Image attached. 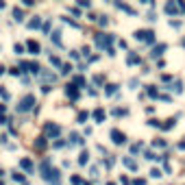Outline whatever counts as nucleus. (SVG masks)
<instances>
[{
  "mask_svg": "<svg viewBox=\"0 0 185 185\" xmlns=\"http://www.w3.org/2000/svg\"><path fill=\"white\" fill-rule=\"evenodd\" d=\"M33 105H35V96H31V94H26L24 98L20 100V105H17V111H20V113H24V111H29V109H31Z\"/></svg>",
  "mask_w": 185,
  "mask_h": 185,
  "instance_id": "f257e3e1",
  "label": "nucleus"
},
{
  "mask_svg": "<svg viewBox=\"0 0 185 185\" xmlns=\"http://www.w3.org/2000/svg\"><path fill=\"white\" fill-rule=\"evenodd\" d=\"M135 37L140 39V41H146V44L155 41V33H152V31H148V29H144V31H137V33H135Z\"/></svg>",
  "mask_w": 185,
  "mask_h": 185,
  "instance_id": "f03ea898",
  "label": "nucleus"
},
{
  "mask_svg": "<svg viewBox=\"0 0 185 185\" xmlns=\"http://www.w3.org/2000/svg\"><path fill=\"white\" fill-rule=\"evenodd\" d=\"M111 140H113V144H124L126 142V135L122 131H118V129H113L111 131Z\"/></svg>",
  "mask_w": 185,
  "mask_h": 185,
  "instance_id": "7ed1b4c3",
  "label": "nucleus"
},
{
  "mask_svg": "<svg viewBox=\"0 0 185 185\" xmlns=\"http://www.w3.org/2000/svg\"><path fill=\"white\" fill-rule=\"evenodd\" d=\"M20 65H22V67H29V70H31L33 74H37V72H41V67H39V63H35V61H33V63H29V61H22Z\"/></svg>",
  "mask_w": 185,
  "mask_h": 185,
  "instance_id": "20e7f679",
  "label": "nucleus"
},
{
  "mask_svg": "<svg viewBox=\"0 0 185 185\" xmlns=\"http://www.w3.org/2000/svg\"><path fill=\"white\" fill-rule=\"evenodd\" d=\"M111 35H96V41H98V46H100V48H105V46H109L111 44Z\"/></svg>",
  "mask_w": 185,
  "mask_h": 185,
  "instance_id": "39448f33",
  "label": "nucleus"
},
{
  "mask_svg": "<svg viewBox=\"0 0 185 185\" xmlns=\"http://www.w3.org/2000/svg\"><path fill=\"white\" fill-rule=\"evenodd\" d=\"M61 133V129L57 124H46V135H50V137H57Z\"/></svg>",
  "mask_w": 185,
  "mask_h": 185,
  "instance_id": "423d86ee",
  "label": "nucleus"
},
{
  "mask_svg": "<svg viewBox=\"0 0 185 185\" xmlns=\"http://www.w3.org/2000/svg\"><path fill=\"white\" fill-rule=\"evenodd\" d=\"M122 164H124L126 168H131V170H137V161H135V159H131V157H124V159H122Z\"/></svg>",
  "mask_w": 185,
  "mask_h": 185,
  "instance_id": "0eeeda50",
  "label": "nucleus"
},
{
  "mask_svg": "<svg viewBox=\"0 0 185 185\" xmlns=\"http://www.w3.org/2000/svg\"><path fill=\"white\" fill-rule=\"evenodd\" d=\"M26 46H29V50H31L33 55H37V52L41 50V48H39V44H37L35 39H29V44H26Z\"/></svg>",
  "mask_w": 185,
  "mask_h": 185,
  "instance_id": "6e6552de",
  "label": "nucleus"
},
{
  "mask_svg": "<svg viewBox=\"0 0 185 185\" xmlns=\"http://www.w3.org/2000/svg\"><path fill=\"white\" fill-rule=\"evenodd\" d=\"M20 166L24 168V170H29V172H33V161H31L29 157H24V159H22V161H20Z\"/></svg>",
  "mask_w": 185,
  "mask_h": 185,
  "instance_id": "1a4fd4ad",
  "label": "nucleus"
},
{
  "mask_svg": "<svg viewBox=\"0 0 185 185\" xmlns=\"http://www.w3.org/2000/svg\"><path fill=\"white\" fill-rule=\"evenodd\" d=\"M94 120H96V122H102V120H105V109L98 107V109L94 111Z\"/></svg>",
  "mask_w": 185,
  "mask_h": 185,
  "instance_id": "9d476101",
  "label": "nucleus"
},
{
  "mask_svg": "<svg viewBox=\"0 0 185 185\" xmlns=\"http://www.w3.org/2000/svg\"><path fill=\"white\" fill-rule=\"evenodd\" d=\"M164 50H166V44H159V46H155V48H152V57H159Z\"/></svg>",
  "mask_w": 185,
  "mask_h": 185,
  "instance_id": "9b49d317",
  "label": "nucleus"
},
{
  "mask_svg": "<svg viewBox=\"0 0 185 185\" xmlns=\"http://www.w3.org/2000/svg\"><path fill=\"white\" fill-rule=\"evenodd\" d=\"M65 94L70 96V98H79V91H76V89H74L72 85H67V89H65Z\"/></svg>",
  "mask_w": 185,
  "mask_h": 185,
  "instance_id": "f8f14e48",
  "label": "nucleus"
},
{
  "mask_svg": "<svg viewBox=\"0 0 185 185\" xmlns=\"http://www.w3.org/2000/svg\"><path fill=\"white\" fill-rule=\"evenodd\" d=\"M87 161H89V152H87V150H83V152H81V157H79V164H81V166H85Z\"/></svg>",
  "mask_w": 185,
  "mask_h": 185,
  "instance_id": "ddd939ff",
  "label": "nucleus"
},
{
  "mask_svg": "<svg viewBox=\"0 0 185 185\" xmlns=\"http://www.w3.org/2000/svg\"><path fill=\"white\" fill-rule=\"evenodd\" d=\"M140 61H142V59L137 57L135 52H131V55H129V63H131V65H135V63H140Z\"/></svg>",
  "mask_w": 185,
  "mask_h": 185,
  "instance_id": "4468645a",
  "label": "nucleus"
},
{
  "mask_svg": "<svg viewBox=\"0 0 185 185\" xmlns=\"http://www.w3.org/2000/svg\"><path fill=\"white\" fill-rule=\"evenodd\" d=\"M166 11H168V13H176V11H179V7H176L174 2H168V5H166Z\"/></svg>",
  "mask_w": 185,
  "mask_h": 185,
  "instance_id": "2eb2a0df",
  "label": "nucleus"
},
{
  "mask_svg": "<svg viewBox=\"0 0 185 185\" xmlns=\"http://www.w3.org/2000/svg\"><path fill=\"white\" fill-rule=\"evenodd\" d=\"M70 140H72V144H83L81 135H76V133H72V135H70Z\"/></svg>",
  "mask_w": 185,
  "mask_h": 185,
  "instance_id": "dca6fc26",
  "label": "nucleus"
},
{
  "mask_svg": "<svg viewBox=\"0 0 185 185\" xmlns=\"http://www.w3.org/2000/svg\"><path fill=\"white\" fill-rule=\"evenodd\" d=\"M39 22H41L39 17H35V20H31V22H29V29H37V26H39Z\"/></svg>",
  "mask_w": 185,
  "mask_h": 185,
  "instance_id": "f3484780",
  "label": "nucleus"
},
{
  "mask_svg": "<svg viewBox=\"0 0 185 185\" xmlns=\"http://www.w3.org/2000/svg\"><path fill=\"white\" fill-rule=\"evenodd\" d=\"M41 79H46V81H52V83H55V74H50V72H41Z\"/></svg>",
  "mask_w": 185,
  "mask_h": 185,
  "instance_id": "a211bd4d",
  "label": "nucleus"
},
{
  "mask_svg": "<svg viewBox=\"0 0 185 185\" xmlns=\"http://www.w3.org/2000/svg\"><path fill=\"white\" fill-rule=\"evenodd\" d=\"M46 146V140L44 137H37V142H35V148H44Z\"/></svg>",
  "mask_w": 185,
  "mask_h": 185,
  "instance_id": "6ab92c4d",
  "label": "nucleus"
},
{
  "mask_svg": "<svg viewBox=\"0 0 185 185\" xmlns=\"http://www.w3.org/2000/svg\"><path fill=\"white\" fill-rule=\"evenodd\" d=\"M22 15H24V13H22V9H13V17H15V20H24Z\"/></svg>",
  "mask_w": 185,
  "mask_h": 185,
  "instance_id": "aec40b11",
  "label": "nucleus"
},
{
  "mask_svg": "<svg viewBox=\"0 0 185 185\" xmlns=\"http://www.w3.org/2000/svg\"><path fill=\"white\" fill-rule=\"evenodd\" d=\"M115 89H118V85H107V89H105V91L111 96V94H115Z\"/></svg>",
  "mask_w": 185,
  "mask_h": 185,
  "instance_id": "412c9836",
  "label": "nucleus"
},
{
  "mask_svg": "<svg viewBox=\"0 0 185 185\" xmlns=\"http://www.w3.org/2000/svg\"><path fill=\"white\" fill-rule=\"evenodd\" d=\"M150 176H152V179H159V176H161V170L152 168V170H150Z\"/></svg>",
  "mask_w": 185,
  "mask_h": 185,
  "instance_id": "4be33fe9",
  "label": "nucleus"
},
{
  "mask_svg": "<svg viewBox=\"0 0 185 185\" xmlns=\"http://www.w3.org/2000/svg\"><path fill=\"white\" fill-rule=\"evenodd\" d=\"M113 115H118V118L120 115H126V109H113Z\"/></svg>",
  "mask_w": 185,
  "mask_h": 185,
  "instance_id": "5701e85b",
  "label": "nucleus"
},
{
  "mask_svg": "<svg viewBox=\"0 0 185 185\" xmlns=\"http://www.w3.org/2000/svg\"><path fill=\"white\" fill-rule=\"evenodd\" d=\"M87 115H89L87 111H81V113H79V122H85V120H87Z\"/></svg>",
  "mask_w": 185,
  "mask_h": 185,
  "instance_id": "b1692460",
  "label": "nucleus"
},
{
  "mask_svg": "<svg viewBox=\"0 0 185 185\" xmlns=\"http://www.w3.org/2000/svg\"><path fill=\"white\" fill-rule=\"evenodd\" d=\"M13 181H17V183H24V176H22V174H17V172H13Z\"/></svg>",
  "mask_w": 185,
  "mask_h": 185,
  "instance_id": "393cba45",
  "label": "nucleus"
},
{
  "mask_svg": "<svg viewBox=\"0 0 185 185\" xmlns=\"http://www.w3.org/2000/svg\"><path fill=\"white\" fill-rule=\"evenodd\" d=\"M174 126V118H170V120H166V124H164V129H172Z\"/></svg>",
  "mask_w": 185,
  "mask_h": 185,
  "instance_id": "a878e982",
  "label": "nucleus"
},
{
  "mask_svg": "<svg viewBox=\"0 0 185 185\" xmlns=\"http://www.w3.org/2000/svg\"><path fill=\"white\" fill-rule=\"evenodd\" d=\"M94 83H98V85H100V83H105V76H102V74H98V76H94Z\"/></svg>",
  "mask_w": 185,
  "mask_h": 185,
  "instance_id": "bb28decb",
  "label": "nucleus"
},
{
  "mask_svg": "<svg viewBox=\"0 0 185 185\" xmlns=\"http://www.w3.org/2000/svg\"><path fill=\"white\" fill-rule=\"evenodd\" d=\"M50 63H52V65H61V61H59V57H50Z\"/></svg>",
  "mask_w": 185,
  "mask_h": 185,
  "instance_id": "cd10ccee",
  "label": "nucleus"
},
{
  "mask_svg": "<svg viewBox=\"0 0 185 185\" xmlns=\"http://www.w3.org/2000/svg\"><path fill=\"white\" fill-rule=\"evenodd\" d=\"M131 150H133V152H140V150H142V144H133Z\"/></svg>",
  "mask_w": 185,
  "mask_h": 185,
  "instance_id": "c85d7f7f",
  "label": "nucleus"
},
{
  "mask_svg": "<svg viewBox=\"0 0 185 185\" xmlns=\"http://www.w3.org/2000/svg\"><path fill=\"white\" fill-rule=\"evenodd\" d=\"M0 96H2V98L7 100V98H9V91H7V89H0Z\"/></svg>",
  "mask_w": 185,
  "mask_h": 185,
  "instance_id": "c756f323",
  "label": "nucleus"
},
{
  "mask_svg": "<svg viewBox=\"0 0 185 185\" xmlns=\"http://www.w3.org/2000/svg\"><path fill=\"white\" fill-rule=\"evenodd\" d=\"M15 52H17V55H22V52H24V48H22L20 44H15Z\"/></svg>",
  "mask_w": 185,
  "mask_h": 185,
  "instance_id": "7c9ffc66",
  "label": "nucleus"
},
{
  "mask_svg": "<svg viewBox=\"0 0 185 185\" xmlns=\"http://www.w3.org/2000/svg\"><path fill=\"white\" fill-rule=\"evenodd\" d=\"M135 185H146V181H144V179H137V181H135Z\"/></svg>",
  "mask_w": 185,
  "mask_h": 185,
  "instance_id": "2f4dec72",
  "label": "nucleus"
},
{
  "mask_svg": "<svg viewBox=\"0 0 185 185\" xmlns=\"http://www.w3.org/2000/svg\"><path fill=\"white\" fill-rule=\"evenodd\" d=\"M0 113H5V105H0Z\"/></svg>",
  "mask_w": 185,
  "mask_h": 185,
  "instance_id": "473e14b6",
  "label": "nucleus"
},
{
  "mask_svg": "<svg viewBox=\"0 0 185 185\" xmlns=\"http://www.w3.org/2000/svg\"><path fill=\"white\" fill-rule=\"evenodd\" d=\"M2 72H5V67H2V65H0V74H2Z\"/></svg>",
  "mask_w": 185,
  "mask_h": 185,
  "instance_id": "72a5a7b5",
  "label": "nucleus"
},
{
  "mask_svg": "<svg viewBox=\"0 0 185 185\" xmlns=\"http://www.w3.org/2000/svg\"><path fill=\"white\" fill-rule=\"evenodd\" d=\"M107 185H115V183H107Z\"/></svg>",
  "mask_w": 185,
  "mask_h": 185,
  "instance_id": "f704fd0d",
  "label": "nucleus"
},
{
  "mask_svg": "<svg viewBox=\"0 0 185 185\" xmlns=\"http://www.w3.org/2000/svg\"><path fill=\"white\" fill-rule=\"evenodd\" d=\"M0 185H5V183H2V181H0Z\"/></svg>",
  "mask_w": 185,
  "mask_h": 185,
  "instance_id": "c9c22d12",
  "label": "nucleus"
},
{
  "mask_svg": "<svg viewBox=\"0 0 185 185\" xmlns=\"http://www.w3.org/2000/svg\"><path fill=\"white\" fill-rule=\"evenodd\" d=\"M0 174H2V170H0Z\"/></svg>",
  "mask_w": 185,
  "mask_h": 185,
  "instance_id": "e433bc0d",
  "label": "nucleus"
}]
</instances>
